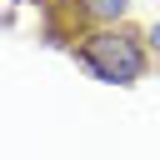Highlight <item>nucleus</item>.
I'll list each match as a JSON object with an SVG mask.
<instances>
[{"label":"nucleus","instance_id":"nucleus-1","mask_svg":"<svg viewBox=\"0 0 160 160\" xmlns=\"http://www.w3.org/2000/svg\"><path fill=\"white\" fill-rule=\"evenodd\" d=\"M70 60L80 70H90L100 85H140L145 70H150V60H155V50H150L145 25L125 20V25H105V30L80 35L75 50H70Z\"/></svg>","mask_w":160,"mask_h":160},{"label":"nucleus","instance_id":"nucleus-2","mask_svg":"<svg viewBox=\"0 0 160 160\" xmlns=\"http://www.w3.org/2000/svg\"><path fill=\"white\" fill-rule=\"evenodd\" d=\"M145 35H150V50H155V60H160V20H150V25H145Z\"/></svg>","mask_w":160,"mask_h":160},{"label":"nucleus","instance_id":"nucleus-3","mask_svg":"<svg viewBox=\"0 0 160 160\" xmlns=\"http://www.w3.org/2000/svg\"><path fill=\"white\" fill-rule=\"evenodd\" d=\"M10 5H15V10H25V5H45V0H10Z\"/></svg>","mask_w":160,"mask_h":160}]
</instances>
